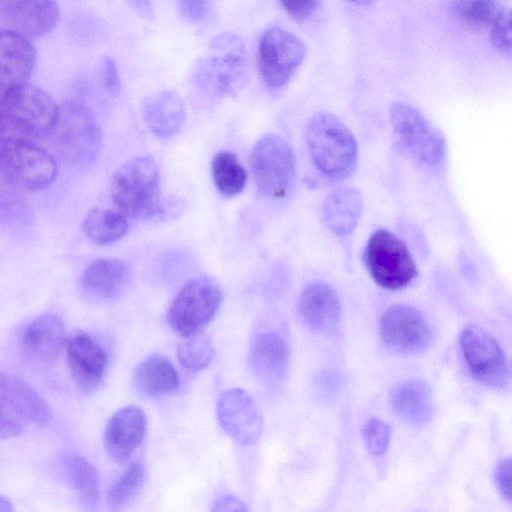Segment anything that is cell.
Returning <instances> with one entry per match:
<instances>
[{
    "label": "cell",
    "mask_w": 512,
    "mask_h": 512,
    "mask_svg": "<svg viewBox=\"0 0 512 512\" xmlns=\"http://www.w3.org/2000/svg\"><path fill=\"white\" fill-rule=\"evenodd\" d=\"M67 364L74 381L84 389L96 387L108 363L105 349L86 332L73 333L65 344Z\"/></svg>",
    "instance_id": "2e32d148"
},
{
    "label": "cell",
    "mask_w": 512,
    "mask_h": 512,
    "mask_svg": "<svg viewBox=\"0 0 512 512\" xmlns=\"http://www.w3.org/2000/svg\"><path fill=\"white\" fill-rule=\"evenodd\" d=\"M364 263L374 281L389 290L401 289L417 276V266L406 245L385 229L370 236Z\"/></svg>",
    "instance_id": "ba28073f"
},
{
    "label": "cell",
    "mask_w": 512,
    "mask_h": 512,
    "mask_svg": "<svg viewBox=\"0 0 512 512\" xmlns=\"http://www.w3.org/2000/svg\"><path fill=\"white\" fill-rule=\"evenodd\" d=\"M362 208L361 192L354 187H341L331 192L324 200L323 220L335 234L347 235L356 227Z\"/></svg>",
    "instance_id": "cb8c5ba5"
},
{
    "label": "cell",
    "mask_w": 512,
    "mask_h": 512,
    "mask_svg": "<svg viewBox=\"0 0 512 512\" xmlns=\"http://www.w3.org/2000/svg\"><path fill=\"white\" fill-rule=\"evenodd\" d=\"M284 10L296 21H305L317 9L318 1H283Z\"/></svg>",
    "instance_id": "f35d334b"
},
{
    "label": "cell",
    "mask_w": 512,
    "mask_h": 512,
    "mask_svg": "<svg viewBox=\"0 0 512 512\" xmlns=\"http://www.w3.org/2000/svg\"><path fill=\"white\" fill-rule=\"evenodd\" d=\"M511 464L510 459L501 460L497 465L495 474L498 489L508 500L511 499Z\"/></svg>",
    "instance_id": "ab89813d"
},
{
    "label": "cell",
    "mask_w": 512,
    "mask_h": 512,
    "mask_svg": "<svg viewBox=\"0 0 512 512\" xmlns=\"http://www.w3.org/2000/svg\"><path fill=\"white\" fill-rule=\"evenodd\" d=\"M131 5L135 7L140 13L150 15L152 13V8L150 3L147 1H133Z\"/></svg>",
    "instance_id": "b9f144b4"
},
{
    "label": "cell",
    "mask_w": 512,
    "mask_h": 512,
    "mask_svg": "<svg viewBox=\"0 0 512 512\" xmlns=\"http://www.w3.org/2000/svg\"><path fill=\"white\" fill-rule=\"evenodd\" d=\"M299 309L305 323L317 331L330 332L340 322L341 309L337 294L323 283L312 284L303 291Z\"/></svg>",
    "instance_id": "7402d4cb"
},
{
    "label": "cell",
    "mask_w": 512,
    "mask_h": 512,
    "mask_svg": "<svg viewBox=\"0 0 512 512\" xmlns=\"http://www.w3.org/2000/svg\"><path fill=\"white\" fill-rule=\"evenodd\" d=\"M59 107L43 89L27 82L7 90L0 97V119L4 131L24 137L50 135Z\"/></svg>",
    "instance_id": "277c9868"
},
{
    "label": "cell",
    "mask_w": 512,
    "mask_h": 512,
    "mask_svg": "<svg viewBox=\"0 0 512 512\" xmlns=\"http://www.w3.org/2000/svg\"><path fill=\"white\" fill-rule=\"evenodd\" d=\"M110 191L123 216L148 219L165 212L159 172L151 156H137L119 167L112 176Z\"/></svg>",
    "instance_id": "6da1fadb"
},
{
    "label": "cell",
    "mask_w": 512,
    "mask_h": 512,
    "mask_svg": "<svg viewBox=\"0 0 512 512\" xmlns=\"http://www.w3.org/2000/svg\"><path fill=\"white\" fill-rule=\"evenodd\" d=\"M217 418L223 430L238 443L253 444L262 433L261 413L253 398L243 389H229L220 396Z\"/></svg>",
    "instance_id": "5bb4252c"
},
{
    "label": "cell",
    "mask_w": 512,
    "mask_h": 512,
    "mask_svg": "<svg viewBox=\"0 0 512 512\" xmlns=\"http://www.w3.org/2000/svg\"><path fill=\"white\" fill-rule=\"evenodd\" d=\"M129 278L125 262L113 258H97L91 261L81 277V285L90 296L109 300L116 297Z\"/></svg>",
    "instance_id": "603a6c76"
},
{
    "label": "cell",
    "mask_w": 512,
    "mask_h": 512,
    "mask_svg": "<svg viewBox=\"0 0 512 512\" xmlns=\"http://www.w3.org/2000/svg\"><path fill=\"white\" fill-rule=\"evenodd\" d=\"M29 424L24 412L6 395L0 393V440L20 435Z\"/></svg>",
    "instance_id": "836d02e7"
},
{
    "label": "cell",
    "mask_w": 512,
    "mask_h": 512,
    "mask_svg": "<svg viewBox=\"0 0 512 512\" xmlns=\"http://www.w3.org/2000/svg\"><path fill=\"white\" fill-rule=\"evenodd\" d=\"M390 402L398 416L411 424H425L433 414L431 390L421 380H408L397 385L391 391Z\"/></svg>",
    "instance_id": "d4e9b609"
},
{
    "label": "cell",
    "mask_w": 512,
    "mask_h": 512,
    "mask_svg": "<svg viewBox=\"0 0 512 512\" xmlns=\"http://www.w3.org/2000/svg\"><path fill=\"white\" fill-rule=\"evenodd\" d=\"M460 346L473 377L491 388L509 383L510 370L506 356L488 332L476 325L467 326L460 335Z\"/></svg>",
    "instance_id": "7c38bea8"
},
{
    "label": "cell",
    "mask_w": 512,
    "mask_h": 512,
    "mask_svg": "<svg viewBox=\"0 0 512 512\" xmlns=\"http://www.w3.org/2000/svg\"><path fill=\"white\" fill-rule=\"evenodd\" d=\"M142 115L150 131L157 137L166 139L181 129L186 109L177 92L165 90L146 98L142 105Z\"/></svg>",
    "instance_id": "44dd1931"
},
{
    "label": "cell",
    "mask_w": 512,
    "mask_h": 512,
    "mask_svg": "<svg viewBox=\"0 0 512 512\" xmlns=\"http://www.w3.org/2000/svg\"><path fill=\"white\" fill-rule=\"evenodd\" d=\"M64 470L67 481L80 499L88 505L96 504L100 491L98 474L94 466L83 456L72 453L64 458Z\"/></svg>",
    "instance_id": "f1b7e54d"
},
{
    "label": "cell",
    "mask_w": 512,
    "mask_h": 512,
    "mask_svg": "<svg viewBox=\"0 0 512 512\" xmlns=\"http://www.w3.org/2000/svg\"><path fill=\"white\" fill-rule=\"evenodd\" d=\"M214 347L203 333L186 338L178 346L179 362L188 370L199 371L207 367L214 357Z\"/></svg>",
    "instance_id": "4dcf8cb0"
},
{
    "label": "cell",
    "mask_w": 512,
    "mask_h": 512,
    "mask_svg": "<svg viewBox=\"0 0 512 512\" xmlns=\"http://www.w3.org/2000/svg\"><path fill=\"white\" fill-rule=\"evenodd\" d=\"M59 156L72 165H88L97 157L102 135L98 120L84 102L71 99L59 107L50 134Z\"/></svg>",
    "instance_id": "3957f363"
},
{
    "label": "cell",
    "mask_w": 512,
    "mask_h": 512,
    "mask_svg": "<svg viewBox=\"0 0 512 512\" xmlns=\"http://www.w3.org/2000/svg\"><path fill=\"white\" fill-rule=\"evenodd\" d=\"M250 167L260 193L273 198L284 197L296 172L293 149L278 135H264L252 148Z\"/></svg>",
    "instance_id": "52a82bcc"
},
{
    "label": "cell",
    "mask_w": 512,
    "mask_h": 512,
    "mask_svg": "<svg viewBox=\"0 0 512 512\" xmlns=\"http://www.w3.org/2000/svg\"><path fill=\"white\" fill-rule=\"evenodd\" d=\"M380 334L390 349L401 354L420 353L431 340V331L423 315L407 305H394L385 311Z\"/></svg>",
    "instance_id": "4fadbf2b"
},
{
    "label": "cell",
    "mask_w": 512,
    "mask_h": 512,
    "mask_svg": "<svg viewBox=\"0 0 512 512\" xmlns=\"http://www.w3.org/2000/svg\"><path fill=\"white\" fill-rule=\"evenodd\" d=\"M245 65L242 43L232 35H223L215 39L210 53L197 64L195 82L212 95H225L233 90Z\"/></svg>",
    "instance_id": "30bf717a"
},
{
    "label": "cell",
    "mask_w": 512,
    "mask_h": 512,
    "mask_svg": "<svg viewBox=\"0 0 512 512\" xmlns=\"http://www.w3.org/2000/svg\"><path fill=\"white\" fill-rule=\"evenodd\" d=\"M0 171L11 184L28 191L49 187L58 173L50 153L21 138L0 139Z\"/></svg>",
    "instance_id": "5b68a950"
},
{
    "label": "cell",
    "mask_w": 512,
    "mask_h": 512,
    "mask_svg": "<svg viewBox=\"0 0 512 512\" xmlns=\"http://www.w3.org/2000/svg\"><path fill=\"white\" fill-rule=\"evenodd\" d=\"M211 512H248V510L237 497L225 495L214 503Z\"/></svg>",
    "instance_id": "60d3db41"
},
{
    "label": "cell",
    "mask_w": 512,
    "mask_h": 512,
    "mask_svg": "<svg viewBox=\"0 0 512 512\" xmlns=\"http://www.w3.org/2000/svg\"><path fill=\"white\" fill-rule=\"evenodd\" d=\"M4 133H5V131H4V128H3V125H2V121H1V119H0V139H2V138H1V136H2Z\"/></svg>",
    "instance_id": "ee69618b"
},
{
    "label": "cell",
    "mask_w": 512,
    "mask_h": 512,
    "mask_svg": "<svg viewBox=\"0 0 512 512\" xmlns=\"http://www.w3.org/2000/svg\"><path fill=\"white\" fill-rule=\"evenodd\" d=\"M211 173L217 190L226 197L242 192L247 174L237 157L229 151H220L211 161Z\"/></svg>",
    "instance_id": "f546056e"
},
{
    "label": "cell",
    "mask_w": 512,
    "mask_h": 512,
    "mask_svg": "<svg viewBox=\"0 0 512 512\" xmlns=\"http://www.w3.org/2000/svg\"><path fill=\"white\" fill-rule=\"evenodd\" d=\"M0 512H15L12 503L0 495Z\"/></svg>",
    "instance_id": "7bdbcfd3"
},
{
    "label": "cell",
    "mask_w": 512,
    "mask_h": 512,
    "mask_svg": "<svg viewBox=\"0 0 512 512\" xmlns=\"http://www.w3.org/2000/svg\"><path fill=\"white\" fill-rule=\"evenodd\" d=\"M490 39L495 49L504 55L511 53V9L502 5L490 26Z\"/></svg>",
    "instance_id": "e575fe53"
},
{
    "label": "cell",
    "mask_w": 512,
    "mask_h": 512,
    "mask_svg": "<svg viewBox=\"0 0 512 512\" xmlns=\"http://www.w3.org/2000/svg\"><path fill=\"white\" fill-rule=\"evenodd\" d=\"M146 416L137 406H127L115 412L104 432V446L118 463L126 462L141 445L146 433Z\"/></svg>",
    "instance_id": "e0dca14e"
},
{
    "label": "cell",
    "mask_w": 512,
    "mask_h": 512,
    "mask_svg": "<svg viewBox=\"0 0 512 512\" xmlns=\"http://www.w3.org/2000/svg\"><path fill=\"white\" fill-rule=\"evenodd\" d=\"M36 63V50L25 37L0 29V97L10 88L25 83Z\"/></svg>",
    "instance_id": "ac0fdd59"
},
{
    "label": "cell",
    "mask_w": 512,
    "mask_h": 512,
    "mask_svg": "<svg viewBox=\"0 0 512 512\" xmlns=\"http://www.w3.org/2000/svg\"><path fill=\"white\" fill-rule=\"evenodd\" d=\"M65 332V325L58 315L39 316L24 328L21 347L38 361L52 362L66 344Z\"/></svg>",
    "instance_id": "d6986e66"
},
{
    "label": "cell",
    "mask_w": 512,
    "mask_h": 512,
    "mask_svg": "<svg viewBox=\"0 0 512 512\" xmlns=\"http://www.w3.org/2000/svg\"><path fill=\"white\" fill-rule=\"evenodd\" d=\"M502 5L499 2L486 0L460 1L454 3V9L466 24L481 29L491 26Z\"/></svg>",
    "instance_id": "d6a6232c"
},
{
    "label": "cell",
    "mask_w": 512,
    "mask_h": 512,
    "mask_svg": "<svg viewBox=\"0 0 512 512\" xmlns=\"http://www.w3.org/2000/svg\"><path fill=\"white\" fill-rule=\"evenodd\" d=\"M135 379L141 392L152 397L169 393L179 385L177 370L171 361L162 355H152L141 362Z\"/></svg>",
    "instance_id": "484cf974"
},
{
    "label": "cell",
    "mask_w": 512,
    "mask_h": 512,
    "mask_svg": "<svg viewBox=\"0 0 512 512\" xmlns=\"http://www.w3.org/2000/svg\"><path fill=\"white\" fill-rule=\"evenodd\" d=\"M101 79L104 88L112 95L120 91V77L116 63L110 57H105L101 65Z\"/></svg>",
    "instance_id": "8d00e7d4"
},
{
    "label": "cell",
    "mask_w": 512,
    "mask_h": 512,
    "mask_svg": "<svg viewBox=\"0 0 512 512\" xmlns=\"http://www.w3.org/2000/svg\"><path fill=\"white\" fill-rule=\"evenodd\" d=\"M0 393L11 399L24 412L30 423L42 426L49 422L51 414L48 405L24 380L0 372Z\"/></svg>",
    "instance_id": "4316f807"
},
{
    "label": "cell",
    "mask_w": 512,
    "mask_h": 512,
    "mask_svg": "<svg viewBox=\"0 0 512 512\" xmlns=\"http://www.w3.org/2000/svg\"><path fill=\"white\" fill-rule=\"evenodd\" d=\"M306 141L313 163L330 178L343 179L356 167L358 147L349 128L334 114L319 112L306 126Z\"/></svg>",
    "instance_id": "7a4b0ae2"
},
{
    "label": "cell",
    "mask_w": 512,
    "mask_h": 512,
    "mask_svg": "<svg viewBox=\"0 0 512 512\" xmlns=\"http://www.w3.org/2000/svg\"><path fill=\"white\" fill-rule=\"evenodd\" d=\"M363 437L367 449L374 455H381L388 447L390 429L381 420L371 419L363 427Z\"/></svg>",
    "instance_id": "d590c367"
},
{
    "label": "cell",
    "mask_w": 512,
    "mask_h": 512,
    "mask_svg": "<svg viewBox=\"0 0 512 512\" xmlns=\"http://www.w3.org/2000/svg\"><path fill=\"white\" fill-rule=\"evenodd\" d=\"M145 477L144 465L133 462L110 487L107 500L113 509L123 507L137 493Z\"/></svg>",
    "instance_id": "1f68e13d"
},
{
    "label": "cell",
    "mask_w": 512,
    "mask_h": 512,
    "mask_svg": "<svg viewBox=\"0 0 512 512\" xmlns=\"http://www.w3.org/2000/svg\"><path fill=\"white\" fill-rule=\"evenodd\" d=\"M180 14L188 21L197 22L208 14L210 3L207 1L184 0L178 3Z\"/></svg>",
    "instance_id": "74e56055"
},
{
    "label": "cell",
    "mask_w": 512,
    "mask_h": 512,
    "mask_svg": "<svg viewBox=\"0 0 512 512\" xmlns=\"http://www.w3.org/2000/svg\"><path fill=\"white\" fill-rule=\"evenodd\" d=\"M389 119L402 147L421 164H439L446 152L441 131L417 108L406 102L391 104Z\"/></svg>",
    "instance_id": "8992f818"
},
{
    "label": "cell",
    "mask_w": 512,
    "mask_h": 512,
    "mask_svg": "<svg viewBox=\"0 0 512 512\" xmlns=\"http://www.w3.org/2000/svg\"><path fill=\"white\" fill-rule=\"evenodd\" d=\"M129 229L126 218L119 212L94 208L83 221L85 234L100 245L111 244L123 238Z\"/></svg>",
    "instance_id": "83f0119b"
},
{
    "label": "cell",
    "mask_w": 512,
    "mask_h": 512,
    "mask_svg": "<svg viewBox=\"0 0 512 512\" xmlns=\"http://www.w3.org/2000/svg\"><path fill=\"white\" fill-rule=\"evenodd\" d=\"M222 301L219 286L211 279L199 277L189 281L171 303L167 320L184 338L191 337L213 319Z\"/></svg>",
    "instance_id": "9c48e42d"
},
{
    "label": "cell",
    "mask_w": 512,
    "mask_h": 512,
    "mask_svg": "<svg viewBox=\"0 0 512 512\" xmlns=\"http://www.w3.org/2000/svg\"><path fill=\"white\" fill-rule=\"evenodd\" d=\"M289 351L285 340L277 333L259 334L251 347L250 366L255 376L266 385L283 380L288 366Z\"/></svg>",
    "instance_id": "ffe728a7"
},
{
    "label": "cell",
    "mask_w": 512,
    "mask_h": 512,
    "mask_svg": "<svg viewBox=\"0 0 512 512\" xmlns=\"http://www.w3.org/2000/svg\"><path fill=\"white\" fill-rule=\"evenodd\" d=\"M60 9L47 0L0 1V19L11 30L27 39L48 34L57 25Z\"/></svg>",
    "instance_id": "9a60e30c"
},
{
    "label": "cell",
    "mask_w": 512,
    "mask_h": 512,
    "mask_svg": "<svg viewBox=\"0 0 512 512\" xmlns=\"http://www.w3.org/2000/svg\"><path fill=\"white\" fill-rule=\"evenodd\" d=\"M304 43L293 33L279 27L265 31L258 46V67L264 83L271 88L285 85L302 63Z\"/></svg>",
    "instance_id": "8fae6325"
}]
</instances>
